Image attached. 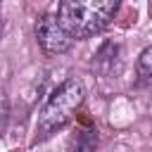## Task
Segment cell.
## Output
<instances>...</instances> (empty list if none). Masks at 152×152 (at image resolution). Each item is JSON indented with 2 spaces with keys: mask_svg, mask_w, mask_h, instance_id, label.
<instances>
[{
  "mask_svg": "<svg viewBox=\"0 0 152 152\" xmlns=\"http://www.w3.org/2000/svg\"><path fill=\"white\" fill-rule=\"evenodd\" d=\"M121 0H59L57 17L74 40L102 33L119 12Z\"/></svg>",
  "mask_w": 152,
  "mask_h": 152,
  "instance_id": "cell-1",
  "label": "cell"
},
{
  "mask_svg": "<svg viewBox=\"0 0 152 152\" xmlns=\"http://www.w3.org/2000/svg\"><path fill=\"white\" fill-rule=\"evenodd\" d=\"M86 100V88L83 81L71 76L64 83H59L52 95L45 100L43 109L38 112V121H36V140H45L52 133H57L59 128H64L74 114L78 112V107Z\"/></svg>",
  "mask_w": 152,
  "mask_h": 152,
  "instance_id": "cell-2",
  "label": "cell"
},
{
  "mask_svg": "<svg viewBox=\"0 0 152 152\" xmlns=\"http://www.w3.org/2000/svg\"><path fill=\"white\" fill-rule=\"evenodd\" d=\"M33 33H36V43H38V48H40V52L45 57H59V55L69 52L71 45H74L71 33L62 26L59 17L57 14H50V12L43 14L36 21Z\"/></svg>",
  "mask_w": 152,
  "mask_h": 152,
  "instance_id": "cell-3",
  "label": "cell"
},
{
  "mask_svg": "<svg viewBox=\"0 0 152 152\" xmlns=\"http://www.w3.org/2000/svg\"><path fill=\"white\" fill-rule=\"evenodd\" d=\"M135 74L145 81H152V45H147L140 55H138V62H135Z\"/></svg>",
  "mask_w": 152,
  "mask_h": 152,
  "instance_id": "cell-4",
  "label": "cell"
},
{
  "mask_svg": "<svg viewBox=\"0 0 152 152\" xmlns=\"http://www.w3.org/2000/svg\"><path fill=\"white\" fill-rule=\"evenodd\" d=\"M7 126H10V97H7V93L0 88V138L5 135Z\"/></svg>",
  "mask_w": 152,
  "mask_h": 152,
  "instance_id": "cell-5",
  "label": "cell"
},
{
  "mask_svg": "<svg viewBox=\"0 0 152 152\" xmlns=\"http://www.w3.org/2000/svg\"><path fill=\"white\" fill-rule=\"evenodd\" d=\"M0 10H2V7H0Z\"/></svg>",
  "mask_w": 152,
  "mask_h": 152,
  "instance_id": "cell-6",
  "label": "cell"
}]
</instances>
